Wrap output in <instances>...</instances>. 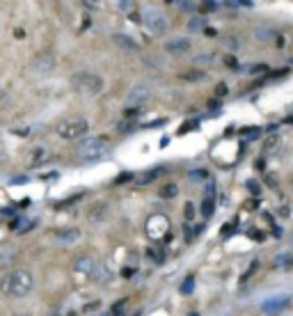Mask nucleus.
I'll return each instance as SVG.
<instances>
[{"label":"nucleus","instance_id":"24","mask_svg":"<svg viewBox=\"0 0 293 316\" xmlns=\"http://www.w3.org/2000/svg\"><path fill=\"white\" fill-rule=\"evenodd\" d=\"M202 21H199V19H195V21H190V23H188V28L190 30H193V32H199V28H202Z\"/></svg>","mask_w":293,"mask_h":316},{"label":"nucleus","instance_id":"4","mask_svg":"<svg viewBox=\"0 0 293 316\" xmlns=\"http://www.w3.org/2000/svg\"><path fill=\"white\" fill-rule=\"evenodd\" d=\"M108 151H110V144L105 138H90L78 147V153L85 161H99V158H103Z\"/></svg>","mask_w":293,"mask_h":316},{"label":"nucleus","instance_id":"11","mask_svg":"<svg viewBox=\"0 0 293 316\" xmlns=\"http://www.w3.org/2000/svg\"><path fill=\"white\" fill-rule=\"evenodd\" d=\"M188 48H190V41H188V39H184V37L169 39L167 44H165V50H167V53H172V55H181V53H186Z\"/></svg>","mask_w":293,"mask_h":316},{"label":"nucleus","instance_id":"13","mask_svg":"<svg viewBox=\"0 0 293 316\" xmlns=\"http://www.w3.org/2000/svg\"><path fill=\"white\" fill-rule=\"evenodd\" d=\"M80 238V229H62L55 234V241L60 243H76Z\"/></svg>","mask_w":293,"mask_h":316},{"label":"nucleus","instance_id":"27","mask_svg":"<svg viewBox=\"0 0 293 316\" xmlns=\"http://www.w3.org/2000/svg\"><path fill=\"white\" fill-rule=\"evenodd\" d=\"M5 99H7V96H5V92H3V89H0V106L5 103Z\"/></svg>","mask_w":293,"mask_h":316},{"label":"nucleus","instance_id":"2","mask_svg":"<svg viewBox=\"0 0 293 316\" xmlns=\"http://www.w3.org/2000/svg\"><path fill=\"white\" fill-rule=\"evenodd\" d=\"M71 85H74L76 92L85 94V96H96V94L103 92V78L92 71H80V74L71 76Z\"/></svg>","mask_w":293,"mask_h":316},{"label":"nucleus","instance_id":"16","mask_svg":"<svg viewBox=\"0 0 293 316\" xmlns=\"http://www.w3.org/2000/svg\"><path fill=\"white\" fill-rule=\"evenodd\" d=\"M41 156H46V151L44 149H35V151H32V165H41L44 163V161H48V158H41Z\"/></svg>","mask_w":293,"mask_h":316},{"label":"nucleus","instance_id":"1","mask_svg":"<svg viewBox=\"0 0 293 316\" xmlns=\"http://www.w3.org/2000/svg\"><path fill=\"white\" fill-rule=\"evenodd\" d=\"M32 287H35V280L23 268L10 271L0 277V293L7 298H25L32 291Z\"/></svg>","mask_w":293,"mask_h":316},{"label":"nucleus","instance_id":"17","mask_svg":"<svg viewBox=\"0 0 293 316\" xmlns=\"http://www.w3.org/2000/svg\"><path fill=\"white\" fill-rule=\"evenodd\" d=\"M12 227H14L19 234H23L25 229H30V227H32V223H30V220H21V218H19V220H16V223L12 225Z\"/></svg>","mask_w":293,"mask_h":316},{"label":"nucleus","instance_id":"26","mask_svg":"<svg viewBox=\"0 0 293 316\" xmlns=\"http://www.w3.org/2000/svg\"><path fill=\"white\" fill-rule=\"evenodd\" d=\"M122 7H124V10H129V7H133V0H122Z\"/></svg>","mask_w":293,"mask_h":316},{"label":"nucleus","instance_id":"28","mask_svg":"<svg viewBox=\"0 0 293 316\" xmlns=\"http://www.w3.org/2000/svg\"><path fill=\"white\" fill-rule=\"evenodd\" d=\"M85 3H87V5H96V3H99V0H85Z\"/></svg>","mask_w":293,"mask_h":316},{"label":"nucleus","instance_id":"3","mask_svg":"<svg viewBox=\"0 0 293 316\" xmlns=\"http://www.w3.org/2000/svg\"><path fill=\"white\" fill-rule=\"evenodd\" d=\"M90 131V122L83 117H74V119H65L55 126V133L60 135L62 140H78L83 135H87Z\"/></svg>","mask_w":293,"mask_h":316},{"label":"nucleus","instance_id":"18","mask_svg":"<svg viewBox=\"0 0 293 316\" xmlns=\"http://www.w3.org/2000/svg\"><path fill=\"white\" fill-rule=\"evenodd\" d=\"M177 193H179V188L174 186V183H167V186H165L163 190H160V195H163V197H167V199H169V197H174Z\"/></svg>","mask_w":293,"mask_h":316},{"label":"nucleus","instance_id":"8","mask_svg":"<svg viewBox=\"0 0 293 316\" xmlns=\"http://www.w3.org/2000/svg\"><path fill=\"white\" fill-rule=\"evenodd\" d=\"M286 305H288V298H284V296L270 298V300H266V302L261 305V311H263V314H275V311L286 309Z\"/></svg>","mask_w":293,"mask_h":316},{"label":"nucleus","instance_id":"7","mask_svg":"<svg viewBox=\"0 0 293 316\" xmlns=\"http://www.w3.org/2000/svg\"><path fill=\"white\" fill-rule=\"evenodd\" d=\"M147 99H149V87H144V85H133L126 94V103L129 106H142Z\"/></svg>","mask_w":293,"mask_h":316},{"label":"nucleus","instance_id":"14","mask_svg":"<svg viewBox=\"0 0 293 316\" xmlns=\"http://www.w3.org/2000/svg\"><path fill=\"white\" fill-rule=\"evenodd\" d=\"M92 277H94L96 282H110V277H112V273H110V268L105 266V264H96L94 266V271H92Z\"/></svg>","mask_w":293,"mask_h":316},{"label":"nucleus","instance_id":"22","mask_svg":"<svg viewBox=\"0 0 293 316\" xmlns=\"http://www.w3.org/2000/svg\"><path fill=\"white\" fill-rule=\"evenodd\" d=\"M282 264H284V266H291V264H293V254H288V257H277V259H275V266H282Z\"/></svg>","mask_w":293,"mask_h":316},{"label":"nucleus","instance_id":"19","mask_svg":"<svg viewBox=\"0 0 293 316\" xmlns=\"http://www.w3.org/2000/svg\"><path fill=\"white\" fill-rule=\"evenodd\" d=\"M202 213H204V216H211V213H213V197H211V195H209L206 199H204V204H202Z\"/></svg>","mask_w":293,"mask_h":316},{"label":"nucleus","instance_id":"5","mask_svg":"<svg viewBox=\"0 0 293 316\" xmlns=\"http://www.w3.org/2000/svg\"><path fill=\"white\" fill-rule=\"evenodd\" d=\"M144 25L154 32V35H165L167 32V28H169V21H167V16L163 14V12H158V10H147L144 12Z\"/></svg>","mask_w":293,"mask_h":316},{"label":"nucleus","instance_id":"9","mask_svg":"<svg viewBox=\"0 0 293 316\" xmlns=\"http://www.w3.org/2000/svg\"><path fill=\"white\" fill-rule=\"evenodd\" d=\"M53 67H55V55H50V53H44V55H39V58L35 60V71L37 74H48Z\"/></svg>","mask_w":293,"mask_h":316},{"label":"nucleus","instance_id":"10","mask_svg":"<svg viewBox=\"0 0 293 316\" xmlns=\"http://www.w3.org/2000/svg\"><path fill=\"white\" fill-rule=\"evenodd\" d=\"M94 266H96V259L94 257H78L74 261V268H76V273H83V275H92V271H94Z\"/></svg>","mask_w":293,"mask_h":316},{"label":"nucleus","instance_id":"25","mask_svg":"<svg viewBox=\"0 0 293 316\" xmlns=\"http://www.w3.org/2000/svg\"><path fill=\"white\" fill-rule=\"evenodd\" d=\"M186 218H188V220H193L195 218V206L193 204H186Z\"/></svg>","mask_w":293,"mask_h":316},{"label":"nucleus","instance_id":"20","mask_svg":"<svg viewBox=\"0 0 293 316\" xmlns=\"http://www.w3.org/2000/svg\"><path fill=\"white\" fill-rule=\"evenodd\" d=\"M99 307H101V300H92V302H87V307H83V314H90V311H99Z\"/></svg>","mask_w":293,"mask_h":316},{"label":"nucleus","instance_id":"21","mask_svg":"<svg viewBox=\"0 0 293 316\" xmlns=\"http://www.w3.org/2000/svg\"><path fill=\"white\" fill-rule=\"evenodd\" d=\"M126 307H129V300H120L117 305L112 307V314H124V311H126Z\"/></svg>","mask_w":293,"mask_h":316},{"label":"nucleus","instance_id":"6","mask_svg":"<svg viewBox=\"0 0 293 316\" xmlns=\"http://www.w3.org/2000/svg\"><path fill=\"white\" fill-rule=\"evenodd\" d=\"M147 232H149V236L154 238V241H158V238H163L165 234L169 232V220L165 216H151L149 220H147Z\"/></svg>","mask_w":293,"mask_h":316},{"label":"nucleus","instance_id":"15","mask_svg":"<svg viewBox=\"0 0 293 316\" xmlns=\"http://www.w3.org/2000/svg\"><path fill=\"white\" fill-rule=\"evenodd\" d=\"M158 174H160V168H154V170H149V172H144L142 177L138 179V183H151L156 177H158Z\"/></svg>","mask_w":293,"mask_h":316},{"label":"nucleus","instance_id":"12","mask_svg":"<svg viewBox=\"0 0 293 316\" xmlns=\"http://www.w3.org/2000/svg\"><path fill=\"white\" fill-rule=\"evenodd\" d=\"M112 41L120 46L122 50H129V53H135V50H138V41L129 35H112Z\"/></svg>","mask_w":293,"mask_h":316},{"label":"nucleus","instance_id":"23","mask_svg":"<svg viewBox=\"0 0 293 316\" xmlns=\"http://www.w3.org/2000/svg\"><path fill=\"white\" fill-rule=\"evenodd\" d=\"M193 284H195V280H193V277H188V280L184 282V287H181V291H184V293H190V291H193Z\"/></svg>","mask_w":293,"mask_h":316}]
</instances>
